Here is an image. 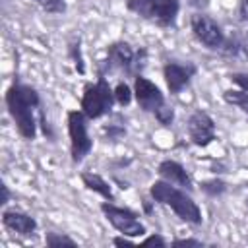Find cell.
<instances>
[{
    "label": "cell",
    "mask_w": 248,
    "mask_h": 248,
    "mask_svg": "<svg viewBox=\"0 0 248 248\" xmlns=\"http://www.w3.org/2000/svg\"><path fill=\"white\" fill-rule=\"evenodd\" d=\"M4 101L16 124L17 134L23 140L33 141L37 138V126H39V120L35 114H39V110L43 108L37 89L29 83H21L19 79H14V83L6 89Z\"/></svg>",
    "instance_id": "cell-1"
},
{
    "label": "cell",
    "mask_w": 248,
    "mask_h": 248,
    "mask_svg": "<svg viewBox=\"0 0 248 248\" xmlns=\"http://www.w3.org/2000/svg\"><path fill=\"white\" fill-rule=\"evenodd\" d=\"M147 66V48H134L126 41H116L107 46V58L97 66V76H107L110 72H120L124 76L136 78Z\"/></svg>",
    "instance_id": "cell-2"
},
{
    "label": "cell",
    "mask_w": 248,
    "mask_h": 248,
    "mask_svg": "<svg viewBox=\"0 0 248 248\" xmlns=\"http://www.w3.org/2000/svg\"><path fill=\"white\" fill-rule=\"evenodd\" d=\"M149 196L153 202L170 207L176 213V217H180L182 221H186L190 225H202V221H203L202 209L194 202V198L190 196L188 190L178 188V186L161 178L149 186Z\"/></svg>",
    "instance_id": "cell-3"
},
{
    "label": "cell",
    "mask_w": 248,
    "mask_h": 248,
    "mask_svg": "<svg viewBox=\"0 0 248 248\" xmlns=\"http://www.w3.org/2000/svg\"><path fill=\"white\" fill-rule=\"evenodd\" d=\"M116 99H114V89L108 85L107 76H97L95 83H87L83 87V95L79 101V108L89 120L103 118L112 112Z\"/></svg>",
    "instance_id": "cell-4"
},
{
    "label": "cell",
    "mask_w": 248,
    "mask_h": 248,
    "mask_svg": "<svg viewBox=\"0 0 248 248\" xmlns=\"http://www.w3.org/2000/svg\"><path fill=\"white\" fill-rule=\"evenodd\" d=\"M126 8L138 17L159 27H174L180 12L178 0H126Z\"/></svg>",
    "instance_id": "cell-5"
},
{
    "label": "cell",
    "mask_w": 248,
    "mask_h": 248,
    "mask_svg": "<svg viewBox=\"0 0 248 248\" xmlns=\"http://www.w3.org/2000/svg\"><path fill=\"white\" fill-rule=\"evenodd\" d=\"M89 118L83 114V110H68L66 124H68V136H70V157L74 165H79L93 149V140L87 130Z\"/></svg>",
    "instance_id": "cell-6"
},
{
    "label": "cell",
    "mask_w": 248,
    "mask_h": 248,
    "mask_svg": "<svg viewBox=\"0 0 248 248\" xmlns=\"http://www.w3.org/2000/svg\"><path fill=\"white\" fill-rule=\"evenodd\" d=\"M101 211H103V215L107 217V221H108L120 234H126V236H130V238L147 234L145 225L138 219L140 213H136L134 209L114 205L112 202H103V203H101Z\"/></svg>",
    "instance_id": "cell-7"
},
{
    "label": "cell",
    "mask_w": 248,
    "mask_h": 248,
    "mask_svg": "<svg viewBox=\"0 0 248 248\" xmlns=\"http://www.w3.org/2000/svg\"><path fill=\"white\" fill-rule=\"evenodd\" d=\"M190 29L198 43H202L209 50H221L225 43V33L221 25L209 17L207 14H194L190 17Z\"/></svg>",
    "instance_id": "cell-8"
},
{
    "label": "cell",
    "mask_w": 248,
    "mask_h": 248,
    "mask_svg": "<svg viewBox=\"0 0 248 248\" xmlns=\"http://www.w3.org/2000/svg\"><path fill=\"white\" fill-rule=\"evenodd\" d=\"M198 66L194 62H176V60H169L163 66V78L167 83V89L170 95H178L184 87L190 85L192 78L196 76Z\"/></svg>",
    "instance_id": "cell-9"
},
{
    "label": "cell",
    "mask_w": 248,
    "mask_h": 248,
    "mask_svg": "<svg viewBox=\"0 0 248 248\" xmlns=\"http://www.w3.org/2000/svg\"><path fill=\"white\" fill-rule=\"evenodd\" d=\"M186 132L196 147H207L215 140V122L205 110H194L188 116Z\"/></svg>",
    "instance_id": "cell-10"
},
{
    "label": "cell",
    "mask_w": 248,
    "mask_h": 248,
    "mask_svg": "<svg viewBox=\"0 0 248 248\" xmlns=\"http://www.w3.org/2000/svg\"><path fill=\"white\" fill-rule=\"evenodd\" d=\"M134 99L143 112H155L165 105V95L161 93L159 85L143 78L141 74L134 78Z\"/></svg>",
    "instance_id": "cell-11"
},
{
    "label": "cell",
    "mask_w": 248,
    "mask_h": 248,
    "mask_svg": "<svg viewBox=\"0 0 248 248\" xmlns=\"http://www.w3.org/2000/svg\"><path fill=\"white\" fill-rule=\"evenodd\" d=\"M2 225L10 232H14L17 236H23V238L33 236L37 232V227H39L35 217H31L25 211H19V209H4L2 211Z\"/></svg>",
    "instance_id": "cell-12"
},
{
    "label": "cell",
    "mask_w": 248,
    "mask_h": 248,
    "mask_svg": "<svg viewBox=\"0 0 248 248\" xmlns=\"http://www.w3.org/2000/svg\"><path fill=\"white\" fill-rule=\"evenodd\" d=\"M157 174H159L163 180H167V182H170V184H174V186H178V188H184V190H188V192L194 190V180H192L190 172H188L178 161L163 159V161L159 163V167H157Z\"/></svg>",
    "instance_id": "cell-13"
},
{
    "label": "cell",
    "mask_w": 248,
    "mask_h": 248,
    "mask_svg": "<svg viewBox=\"0 0 248 248\" xmlns=\"http://www.w3.org/2000/svg\"><path fill=\"white\" fill-rule=\"evenodd\" d=\"M83 186L95 194H99L101 198H105L107 202H114V194H112V186L97 172H81L79 174Z\"/></svg>",
    "instance_id": "cell-14"
},
{
    "label": "cell",
    "mask_w": 248,
    "mask_h": 248,
    "mask_svg": "<svg viewBox=\"0 0 248 248\" xmlns=\"http://www.w3.org/2000/svg\"><path fill=\"white\" fill-rule=\"evenodd\" d=\"M225 56L231 58H248V39L244 37H225V43L221 46V50Z\"/></svg>",
    "instance_id": "cell-15"
},
{
    "label": "cell",
    "mask_w": 248,
    "mask_h": 248,
    "mask_svg": "<svg viewBox=\"0 0 248 248\" xmlns=\"http://www.w3.org/2000/svg\"><path fill=\"white\" fill-rule=\"evenodd\" d=\"M223 101L232 105V107H238L242 112L248 114V91H244V89H225L223 91Z\"/></svg>",
    "instance_id": "cell-16"
},
{
    "label": "cell",
    "mask_w": 248,
    "mask_h": 248,
    "mask_svg": "<svg viewBox=\"0 0 248 248\" xmlns=\"http://www.w3.org/2000/svg\"><path fill=\"white\" fill-rule=\"evenodd\" d=\"M200 190L211 198H217V196H223L227 192V182L221 180V178H211V180H202L200 182Z\"/></svg>",
    "instance_id": "cell-17"
},
{
    "label": "cell",
    "mask_w": 248,
    "mask_h": 248,
    "mask_svg": "<svg viewBox=\"0 0 248 248\" xmlns=\"http://www.w3.org/2000/svg\"><path fill=\"white\" fill-rule=\"evenodd\" d=\"M68 54L78 70V74H85V62H83V56H81V41L79 39H74L70 45H68Z\"/></svg>",
    "instance_id": "cell-18"
},
{
    "label": "cell",
    "mask_w": 248,
    "mask_h": 248,
    "mask_svg": "<svg viewBox=\"0 0 248 248\" xmlns=\"http://www.w3.org/2000/svg\"><path fill=\"white\" fill-rule=\"evenodd\" d=\"M114 99H116V105L128 107L134 99V87H130L126 81H118L114 85Z\"/></svg>",
    "instance_id": "cell-19"
},
{
    "label": "cell",
    "mask_w": 248,
    "mask_h": 248,
    "mask_svg": "<svg viewBox=\"0 0 248 248\" xmlns=\"http://www.w3.org/2000/svg\"><path fill=\"white\" fill-rule=\"evenodd\" d=\"M45 242H46V246H50V248H56V246H76V244H78L72 236L62 234V232H46Z\"/></svg>",
    "instance_id": "cell-20"
},
{
    "label": "cell",
    "mask_w": 248,
    "mask_h": 248,
    "mask_svg": "<svg viewBox=\"0 0 248 248\" xmlns=\"http://www.w3.org/2000/svg\"><path fill=\"white\" fill-rule=\"evenodd\" d=\"M153 114H155L157 122H159L161 126H165V128H169V126L174 122V108H172V107H169L167 103H165L163 107H159Z\"/></svg>",
    "instance_id": "cell-21"
},
{
    "label": "cell",
    "mask_w": 248,
    "mask_h": 248,
    "mask_svg": "<svg viewBox=\"0 0 248 248\" xmlns=\"http://www.w3.org/2000/svg\"><path fill=\"white\" fill-rule=\"evenodd\" d=\"M48 14H64L66 12V0H33Z\"/></svg>",
    "instance_id": "cell-22"
},
{
    "label": "cell",
    "mask_w": 248,
    "mask_h": 248,
    "mask_svg": "<svg viewBox=\"0 0 248 248\" xmlns=\"http://www.w3.org/2000/svg\"><path fill=\"white\" fill-rule=\"evenodd\" d=\"M103 136H105L107 140L116 141V140H120V138L126 136V128H124L122 124H107V126L103 128Z\"/></svg>",
    "instance_id": "cell-23"
},
{
    "label": "cell",
    "mask_w": 248,
    "mask_h": 248,
    "mask_svg": "<svg viewBox=\"0 0 248 248\" xmlns=\"http://www.w3.org/2000/svg\"><path fill=\"white\" fill-rule=\"evenodd\" d=\"M229 78H231V81H232V83H236L240 89L248 91V74H242V72H232Z\"/></svg>",
    "instance_id": "cell-24"
},
{
    "label": "cell",
    "mask_w": 248,
    "mask_h": 248,
    "mask_svg": "<svg viewBox=\"0 0 248 248\" xmlns=\"http://www.w3.org/2000/svg\"><path fill=\"white\" fill-rule=\"evenodd\" d=\"M141 246H149V244H157V246H167V240L161 236V234H151V236H147V238H143L141 242H140Z\"/></svg>",
    "instance_id": "cell-25"
},
{
    "label": "cell",
    "mask_w": 248,
    "mask_h": 248,
    "mask_svg": "<svg viewBox=\"0 0 248 248\" xmlns=\"http://www.w3.org/2000/svg\"><path fill=\"white\" fill-rule=\"evenodd\" d=\"M170 246H203V242L198 238H176L170 242Z\"/></svg>",
    "instance_id": "cell-26"
},
{
    "label": "cell",
    "mask_w": 248,
    "mask_h": 248,
    "mask_svg": "<svg viewBox=\"0 0 248 248\" xmlns=\"http://www.w3.org/2000/svg\"><path fill=\"white\" fill-rule=\"evenodd\" d=\"M236 16H238L240 21H248V0H240V2H238Z\"/></svg>",
    "instance_id": "cell-27"
},
{
    "label": "cell",
    "mask_w": 248,
    "mask_h": 248,
    "mask_svg": "<svg viewBox=\"0 0 248 248\" xmlns=\"http://www.w3.org/2000/svg\"><path fill=\"white\" fill-rule=\"evenodd\" d=\"M112 244H116V246H136L126 234H122V236H114V238H112Z\"/></svg>",
    "instance_id": "cell-28"
},
{
    "label": "cell",
    "mask_w": 248,
    "mask_h": 248,
    "mask_svg": "<svg viewBox=\"0 0 248 248\" xmlns=\"http://www.w3.org/2000/svg\"><path fill=\"white\" fill-rule=\"evenodd\" d=\"M0 190H2V200H0V205H6V203L10 202V190H8V186H6V184H2V186H0Z\"/></svg>",
    "instance_id": "cell-29"
},
{
    "label": "cell",
    "mask_w": 248,
    "mask_h": 248,
    "mask_svg": "<svg viewBox=\"0 0 248 248\" xmlns=\"http://www.w3.org/2000/svg\"><path fill=\"white\" fill-rule=\"evenodd\" d=\"M143 211L145 213H151V202H147V200L143 202Z\"/></svg>",
    "instance_id": "cell-30"
},
{
    "label": "cell",
    "mask_w": 248,
    "mask_h": 248,
    "mask_svg": "<svg viewBox=\"0 0 248 248\" xmlns=\"http://www.w3.org/2000/svg\"><path fill=\"white\" fill-rule=\"evenodd\" d=\"M246 39H248V31H246Z\"/></svg>",
    "instance_id": "cell-31"
}]
</instances>
